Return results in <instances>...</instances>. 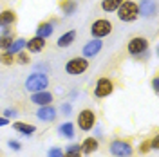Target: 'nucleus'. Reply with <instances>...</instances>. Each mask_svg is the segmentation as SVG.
<instances>
[{
  "label": "nucleus",
  "mask_w": 159,
  "mask_h": 157,
  "mask_svg": "<svg viewBox=\"0 0 159 157\" xmlns=\"http://www.w3.org/2000/svg\"><path fill=\"white\" fill-rule=\"evenodd\" d=\"M118 18L121 22H136L139 18V11H138V4L132 0H123L121 6L118 9Z\"/></svg>",
  "instance_id": "nucleus-1"
},
{
  "label": "nucleus",
  "mask_w": 159,
  "mask_h": 157,
  "mask_svg": "<svg viewBox=\"0 0 159 157\" xmlns=\"http://www.w3.org/2000/svg\"><path fill=\"white\" fill-rule=\"evenodd\" d=\"M47 87H49V78L43 72H33L25 79V90H29L31 94L33 92H40V90H45Z\"/></svg>",
  "instance_id": "nucleus-2"
},
{
  "label": "nucleus",
  "mask_w": 159,
  "mask_h": 157,
  "mask_svg": "<svg viewBox=\"0 0 159 157\" xmlns=\"http://www.w3.org/2000/svg\"><path fill=\"white\" fill-rule=\"evenodd\" d=\"M89 67V60L87 58H72L65 63V72L70 76H80L83 74Z\"/></svg>",
  "instance_id": "nucleus-3"
},
{
  "label": "nucleus",
  "mask_w": 159,
  "mask_h": 157,
  "mask_svg": "<svg viewBox=\"0 0 159 157\" xmlns=\"http://www.w3.org/2000/svg\"><path fill=\"white\" fill-rule=\"evenodd\" d=\"M110 33H112V24H110L109 20H105V18L96 20V22L92 24V27H90V34H92L94 38H98V40L109 36Z\"/></svg>",
  "instance_id": "nucleus-4"
},
{
  "label": "nucleus",
  "mask_w": 159,
  "mask_h": 157,
  "mask_svg": "<svg viewBox=\"0 0 159 157\" xmlns=\"http://www.w3.org/2000/svg\"><path fill=\"white\" fill-rule=\"evenodd\" d=\"M110 154L114 157H132V154H134V148H132V145L130 143H127V141H112L110 143Z\"/></svg>",
  "instance_id": "nucleus-5"
},
{
  "label": "nucleus",
  "mask_w": 159,
  "mask_h": 157,
  "mask_svg": "<svg viewBox=\"0 0 159 157\" xmlns=\"http://www.w3.org/2000/svg\"><path fill=\"white\" fill-rule=\"evenodd\" d=\"M96 125V116H94V112L89 110V108H85V110H81L78 116V127L80 130H85V132H89L92 130Z\"/></svg>",
  "instance_id": "nucleus-6"
},
{
  "label": "nucleus",
  "mask_w": 159,
  "mask_h": 157,
  "mask_svg": "<svg viewBox=\"0 0 159 157\" xmlns=\"http://www.w3.org/2000/svg\"><path fill=\"white\" fill-rule=\"evenodd\" d=\"M127 49H129L130 54H134V56H141V54H145V51H148V40L141 38V36H136V38H132L129 42Z\"/></svg>",
  "instance_id": "nucleus-7"
},
{
  "label": "nucleus",
  "mask_w": 159,
  "mask_h": 157,
  "mask_svg": "<svg viewBox=\"0 0 159 157\" xmlns=\"http://www.w3.org/2000/svg\"><path fill=\"white\" fill-rule=\"evenodd\" d=\"M112 90H114V85H112V81L109 78H99L96 81V87H94V96L103 99V98H107V96H110Z\"/></svg>",
  "instance_id": "nucleus-8"
},
{
  "label": "nucleus",
  "mask_w": 159,
  "mask_h": 157,
  "mask_svg": "<svg viewBox=\"0 0 159 157\" xmlns=\"http://www.w3.org/2000/svg\"><path fill=\"white\" fill-rule=\"evenodd\" d=\"M101 47H103V43H101V40H98V38L87 42V43L83 45V58H94L99 51H101Z\"/></svg>",
  "instance_id": "nucleus-9"
},
{
  "label": "nucleus",
  "mask_w": 159,
  "mask_h": 157,
  "mask_svg": "<svg viewBox=\"0 0 159 157\" xmlns=\"http://www.w3.org/2000/svg\"><path fill=\"white\" fill-rule=\"evenodd\" d=\"M36 118H38L40 121H43V123H51V121L56 119V108L51 107V105H43V107L38 108Z\"/></svg>",
  "instance_id": "nucleus-10"
},
{
  "label": "nucleus",
  "mask_w": 159,
  "mask_h": 157,
  "mask_svg": "<svg viewBox=\"0 0 159 157\" xmlns=\"http://www.w3.org/2000/svg\"><path fill=\"white\" fill-rule=\"evenodd\" d=\"M31 103L40 105V107H43V105H51V103H52V94L47 92V90L33 92V94H31Z\"/></svg>",
  "instance_id": "nucleus-11"
},
{
  "label": "nucleus",
  "mask_w": 159,
  "mask_h": 157,
  "mask_svg": "<svg viewBox=\"0 0 159 157\" xmlns=\"http://www.w3.org/2000/svg\"><path fill=\"white\" fill-rule=\"evenodd\" d=\"M99 146V143H98V139L96 137H87L81 145H80V154H85V155H90V154H94L96 150H98Z\"/></svg>",
  "instance_id": "nucleus-12"
},
{
  "label": "nucleus",
  "mask_w": 159,
  "mask_h": 157,
  "mask_svg": "<svg viewBox=\"0 0 159 157\" xmlns=\"http://www.w3.org/2000/svg\"><path fill=\"white\" fill-rule=\"evenodd\" d=\"M43 47H45V38L33 36L31 40H25V49L29 51V52H40Z\"/></svg>",
  "instance_id": "nucleus-13"
},
{
  "label": "nucleus",
  "mask_w": 159,
  "mask_h": 157,
  "mask_svg": "<svg viewBox=\"0 0 159 157\" xmlns=\"http://www.w3.org/2000/svg\"><path fill=\"white\" fill-rule=\"evenodd\" d=\"M138 11H139V16H152V15H156L154 0H143L138 6Z\"/></svg>",
  "instance_id": "nucleus-14"
},
{
  "label": "nucleus",
  "mask_w": 159,
  "mask_h": 157,
  "mask_svg": "<svg viewBox=\"0 0 159 157\" xmlns=\"http://www.w3.org/2000/svg\"><path fill=\"white\" fill-rule=\"evenodd\" d=\"M16 22V13L11 9H6L0 13V27H11Z\"/></svg>",
  "instance_id": "nucleus-15"
},
{
  "label": "nucleus",
  "mask_w": 159,
  "mask_h": 157,
  "mask_svg": "<svg viewBox=\"0 0 159 157\" xmlns=\"http://www.w3.org/2000/svg\"><path fill=\"white\" fill-rule=\"evenodd\" d=\"M74 40H76V31L70 29V31H67L65 34H61L56 43H58L60 49H65V47H69L70 43H74Z\"/></svg>",
  "instance_id": "nucleus-16"
},
{
  "label": "nucleus",
  "mask_w": 159,
  "mask_h": 157,
  "mask_svg": "<svg viewBox=\"0 0 159 157\" xmlns=\"http://www.w3.org/2000/svg\"><path fill=\"white\" fill-rule=\"evenodd\" d=\"M52 31H54V25L51 22H42L38 27H36V36H40V38H49L51 34H52Z\"/></svg>",
  "instance_id": "nucleus-17"
},
{
  "label": "nucleus",
  "mask_w": 159,
  "mask_h": 157,
  "mask_svg": "<svg viewBox=\"0 0 159 157\" xmlns=\"http://www.w3.org/2000/svg\"><path fill=\"white\" fill-rule=\"evenodd\" d=\"M13 128H15V130H18L20 134H24V136H33V134H34V130H36V127H34V125L22 123V121H15Z\"/></svg>",
  "instance_id": "nucleus-18"
},
{
  "label": "nucleus",
  "mask_w": 159,
  "mask_h": 157,
  "mask_svg": "<svg viewBox=\"0 0 159 157\" xmlns=\"http://www.w3.org/2000/svg\"><path fill=\"white\" fill-rule=\"evenodd\" d=\"M60 136H63V137H67V139H72L74 137V125L72 123H63V125H60Z\"/></svg>",
  "instance_id": "nucleus-19"
},
{
  "label": "nucleus",
  "mask_w": 159,
  "mask_h": 157,
  "mask_svg": "<svg viewBox=\"0 0 159 157\" xmlns=\"http://www.w3.org/2000/svg\"><path fill=\"white\" fill-rule=\"evenodd\" d=\"M60 7L63 11V15H72L76 11V7H78V4H76V0H63L60 4Z\"/></svg>",
  "instance_id": "nucleus-20"
},
{
  "label": "nucleus",
  "mask_w": 159,
  "mask_h": 157,
  "mask_svg": "<svg viewBox=\"0 0 159 157\" xmlns=\"http://www.w3.org/2000/svg\"><path fill=\"white\" fill-rule=\"evenodd\" d=\"M25 47V40L24 38H16V40H13V43L9 45V49H7V52H11V54H16L18 51H22Z\"/></svg>",
  "instance_id": "nucleus-21"
},
{
  "label": "nucleus",
  "mask_w": 159,
  "mask_h": 157,
  "mask_svg": "<svg viewBox=\"0 0 159 157\" xmlns=\"http://www.w3.org/2000/svg\"><path fill=\"white\" fill-rule=\"evenodd\" d=\"M121 2H123V0H103V2H101V7H103V11H116L119 7V6H121Z\"/></svg>",
  "instance_id": "nucleus-22"
},
{
  "label": "nucleus",
  "mask_w": 159,
  "mask_h": 157,
  "mask_svg": "<svg viewBox=\"0 0 159 157\" xmlns=\"http://www.w3.org/2000/svg\"><path fill=\"white\" fill-rule=\"evenodd\" d=\"M13 36H11V34H2V36H0V49L2 51H7L9 49V45L11 43H13Z\"/></svg>",
  "instance_id": "nucleus-23"
},
{
  "label": "nucleus",
  "mask_w": 159,
  "mask_h": 157,
  "mask_svg": "<svg viewBox=\"0 0 159 157\" xmlns=\"http://www.w3.org/2000/svg\"><path fill=\"white\" fill-rule=\"evenodd\" d=\"M0 63H4V65H13V63H15V54L4 51V52L0 54Z\"/></svg>",
  "instance_id": "nucleus-24"
},
{
  "label": "nucleus",
  "mask_w": 159,
  "mask_h": 157,
  "mask_svg": "<svg viewBox=\"0 0 159 157\" xmlns=\"http://www.w3.org/2000/svg\"><path fill=\"white\" fill-rule=\"evenodd\" d=\"M15 61H16V63H20V65H27V63H29V54H27V52H22V51H18V52L15 54Z\"/></svg>",
  "instance_id": "nucleus-25"
},
{
  "label": "nucleus",
  "mask_w": 159,
  "mask_h": 157,
  "mask_svg": "<svg viewBox=\"0 0 159 157\" xmlns=\"http://www.w3.org/2000/svg\"><path fill=\"white\" fill-rule=\"evenodd\" d=\"M47 157H63V150L60 146H52V148H49Z\"/></svg>",
  "instance_id": "nucleus-26"
},
{
  "label": "nucleus",
  "mask_w": 159,
  "mask_h": 157,
  "mask_svg": "<svg viewBox=\"0 0 159 157\" xmlns=\"http://www.w3.org/2000/svg\"><path fill=\"white\" fill-rule=\"evenodd\" d=\"M7 145H9L11 150H16V152H18V150H22V145H20L18 141H15V139H11V141L7 143Z\"/></svg>",
  "instance_id": "nucleus-27"
},
{
  "label": "nucleus",
  "mask_w": 159,
  "mask_h": 157,
  "mask_svg": "<svg viewBox=\"0 0 159 157\" xmlns=\"http://www.w3.org/2000/svg\"><path fill=\"white\" fill-rule=\"evenodd\" d=\"M4 116H6V118H16L18 114H16L15 108H6V110H4Z\"/></svg>",
  "instance_id": "nucleus-28"
},
{
  "label": "nucleus",
  "mask_w": 159,
  "mask_h": 157,
  "mask_svg": "<svg viewBox=\"0 0 159 157\" xmlns=\"http://www.w3.org/2000/svg\"><path fill=\"white\" fill-rule=\"evenodd\" d=\"M80 150H81V148H80V145H69V146H67V152H74V154H80Z\"/></svg>",
  "instance_id": "nucleus-29"
},
{
  "label": "nucleus",
  "mask_w": 159,
  "mask_h": 157,
  "mask_svg": "<svg viewBox=\"0 0 159 157\" xmlns=\"http://www.w3.org/2000/svg\"><path fill=\"white\" fill-rule=\"evenodd\" d=\"M139 150H141L143 154H147V152L150 150V141H145V143H141V148H139Z\"/></svg>",
  "instance_id": "nucleus-30"
},
{
  "label": "nucleus",
  "mask_w": 159,
  "mask_h": 157,
  "mask_svg": "<svg viewBox=\"0 0 159 157\" xmlns=\"http://www.w3.org/2000/svg\"><path fill=\"white\" fill-rule=\"evenodd\" d=\"M60 110H61L63 114H70V105H69V103H63V105L60 107Z\"/></svg>",
  "instance_id": "nucleus-31"
},
{
  "label": "nucleus",
  "mask_w": 159,
  "mask_h": 157,
  "mask_svg": "<svg viewBox=\"0 0 159 157\" xmlns=\"http://www.w3.org/2000/svg\"><path fill=\"white\" fill-rule=\"evenodd\" d=\"M150 148H154V150H157L159 148V137H154L150 141Z\"/></svg>",
  "instance_id": "nucleus-32"
},
{
  "label": "nucleus",
  "mask_w": 159,
  "mask_h": 157,
  "mask_svg": "<svg viewBox=\"0 0 159 157\" xmlns=\"http://www.w3.org/2000/svg\"><path fill=\"white\" fill-rule=\"evenodd\" d=\"M152 88H154L156 92H159V78H157V76L152 79Z\"/></svg>",
  "instance_id": "nucleus-33"
},
{
  "label": "nucleus",
  "mask_w": 159,
  "mask_h": 157,
  "mask_svg": "<svg viewBox=\"0 0 159 157\" xmlns=\"http://www.w3.org/2000/svg\"><path fill=\"white\" fill-rule=\"evenodd\" d=\"M7 125H9V118L0 116V127H7Z\"/></svg>",
  "instance_id": "nucleus-34"
},
{
  "label": "nucleus",
  "mask_w": 159,
  "mask_h": 157,
  "mask_svg": "<svg viewBox=\"0 0 159 157\" xmlns=\"http://www.w3.org/2000/svg\"><path fill=\"white\" fill-rule=\"evenodd\" d=\"M63 157H80V154H74V152H67V154H63Z\"/></svg>",
  "instance_id": "nucleus-35"
}]
</instances>
